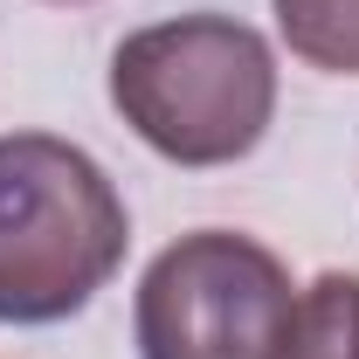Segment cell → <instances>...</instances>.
Listing matches in <instances>:
<instances>
[{
    "mask_svg": "<svg viewBox=\"0 0 359 359\" xmlns=\"http://www.w3.org/2000/svg\"><path fill=\"white\" fill-rule=\"evenodd\" d=\"M111 104L159 159L235 166L276 118V55L235 14H173L118 42Z\"/></svg>",
    "mask_w": 359,
    "mask_h": 359,
    "instance_id": "obj_1",
    "label": "cell"
},
{
    "mask_svg": "<svg viewBox=\"0 0 359 359\" xmlns=\"http://www.w3.org/2000/svg\"><path fill=\"white\" fill-rule=\"evenodd\" d=\"M269 7L290 55L332 76H359V0H269Z\"/></svg>",
    "mask_w": 359,
    "mask_h": 359,
    "instance_id": "obj_5",
    "label": "cell"
},
{
    "mask_svg": "<svg viewBox=\"0 0 359 359\" xmlns=\"http://www.w3.org/2000/svg\"><path fill=\"white\" fill-rule=\"evenodd\" d=\"M297 283L256 235L194 228L159 249L132 297L138 359H283Z\"/></svg>",
    "mask_w": 359,
    "mask_h": 359,
    "instance_id": "obj_3",
    "label": "cell"
},
{
    "mask_svg": "<svg viewBox=\"0 0 359 359\" xmlns=\"http://www.w3.org/2000/svg\"><path fill=\"white\" fill-rule=\"evenodd\" d=\"M132 215L111 173L55 132L0 138V325H62L118 276Z\"/></svg>",
    "mask_w": 359,
    "mask_h": 359,
    "instance_id": "obj_2",
    "label": "cell"
},
{
    "mask_svg": "<svg viewBox=\"0 0 359 359\" xmlns=\"http://www.w3.org/2000/svg\"><path fill=\"white\" fill-rule=\"evenodd\" d=\"M283 359H359V269H325L297 290Z\"/></svg>",
    "mask_w": 359,
    "mask_h": 359,
    "instance_id": "obj_4",
    "label": "cell"
}]
</instances>
